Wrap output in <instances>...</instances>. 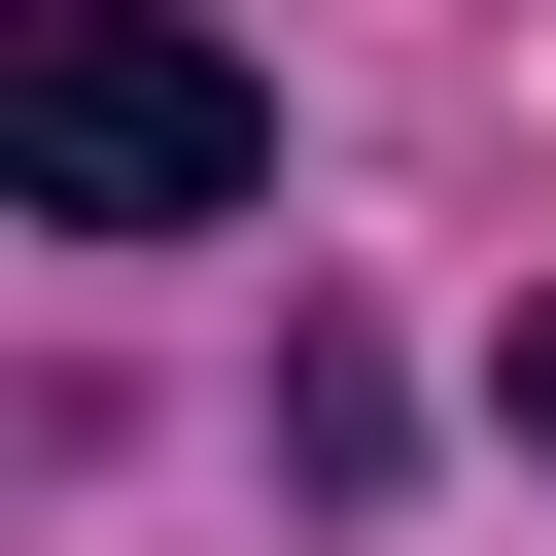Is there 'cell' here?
Returning <instances> with one entry per match:
<instances>
[{
  "label": "cell",
  "mask_w": 556,
  "mask_h": 556,
  "mask_svg": "<svg viewBox=\"0 0 556 556\" xmlns=\"http://www.w3.org/2000/svg\"><path fill=\"white\" fill-rule=\"evenodd\" d=\"M0 174H35V243H208V208H278V104L208 0H0Z\"/></svg>",
  "instance_id": "6da1fadb"
},
{
  "label": "cell",
  "mask_w": 556,
  "mask_h": 556,
  "mask_svg": "<svg viewBox=\"0 0 556 556\" xmlns=\"http://www.w3.org/2000/svg\"><path fill=\"white\" fill-rule=\"evenodd\" d=\"M486 417H521V452H556V278H521V313H486Z\"/></svg>",
  "instance_id": "7a4b0ae2"
}]
</instances>
